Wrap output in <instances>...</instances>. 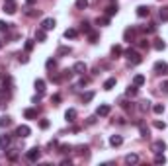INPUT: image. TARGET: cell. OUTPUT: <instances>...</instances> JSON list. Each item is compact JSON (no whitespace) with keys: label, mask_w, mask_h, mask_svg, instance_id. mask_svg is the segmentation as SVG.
I'll use <instances>...</instances> for the list:
<instances>
[{"label":"cell","mask_w":168,"mask_h":166,"mask_svg":"<svg viewBox=\"0 0 168 166\" xmlns=\"http://www.w3.org/2000/svg\"><path fill=\"white\" fill-rule=\"evenodd\" d=\"M125 55H127V59H129V63H131V64H139V63L143 61V59H141V55H139L137 51H133V49H127Z\"/></svg>","instance_id":"obj_1"},{"label":"cell","mask_w":168,"mask_h":166,"mask_svg":"<svg viewBox=\"0 0 168 166\" xmlns=\"http://www.w3.org/2000/svg\"><path fill=\"white\" fill-rule=\"evenodd\" d=\"M39 156H41V150H39L37 147L30 149V150H27V154H26V158H27L30 162H37V160H39Z\"/></svg>","instance_id":"obj_2"},{"label":"cell","mask_w":168,"mask_h":166,"mask_svg":"<svg viewBox=\"0 0 168 166\" xmlns=\"http://www.w3.org/2000/svg\"><path fill=\"white\" fill-rule=\"evenodd\" d=\"M152 69H155V73H158V74H166V73H168V64H166L164 61H156Z\"/></svg>","instance_id":"obj_3"},{"label":"cell","mask_w":168,"mask_h":166,"mask_svg":"<svg viewBox=\"0 0 168 166\" xmlns=\"http://www.w3.org/2000/svg\"><path fill=\"white\" fill-rule=\"evenodd\" d=\"M55 24H57V21H55L53 18H45V20L41 21V27H43L45 31H49V30H53V27H55Z\"/></svg>","instance_id":"obj_4"},{"label":"cell","mask_w":168,"mask_h":166,"mask_svg":"<svg viewBox=\"0 0 168 166\" xmlns=\"http://www.w3.org/2000/svg\"><path fill=\"white\" fill-rule=\"evenodd\" d=\"M72 73H76V74H84V73H86V64H84L82 61L74 63V67H72Z\"/></svg>","instance_id":"obj_5"},{"label":"cell","mask_w":168,"mask_h":166,"mask_svg":"<svg viewBox=\"0 0 168 166\" xmlns=\"http://www.w3.org/2000/svg\"><path fill=\"white\" fill-rule=\"evenodd\" d=\"M16 133H18V137H30V133H31V129L27 127V125H20V127L16 129Z\"/></svg>","instance_id":"obj_6"},{"label":"cell","mask_w":168,"mask_h":166,"mask_svg":"<svg viewBox=\"0 0 168 166\" xmlns=\"http://www.w3.org/2000/svg\"><path fill=\"white\" fill-rule=\"evenodd\" d=\"M164 149H166V143H164V141H155V143H152V150H155L156 154L162 153Z\"/></svg>","instance_id":"obj_7"},{"label":"cell","mask_w":168,"mask_h":166,"mask_svg":"<svg viewBox=\"0 0 168 166\" xmlns=\"http://www.w3.org/2000/svg\"><path fill=\"white\" fill-rule=\"evenodd\" d=\"M149 14H151L149 6H139V8H137V16H139V18H147Z\"/></svg>","instance_id":"obj_8"},{"label":"cell","mask_w":168,"mask_h":166,"mask_svg":"<svg viewBox=\"0 0 168 166\" xmlns=\"http://www.w3.org/2000/svg\"><path fill=\"white\" fill-rule=\"evenodd\" d=\"M121 143H123L121 135H112V137H109V145H112V147H119Z\"/></svg>","instance_id":"obj_9"},{"label":"cell","mask_w":168,"mask_h":166,"mask_svg":"<svg viewBox=\"0 0 168 166\" xmlns=\"http://www.w3.org/2000/svg\"><path fill=\"white\" fill-rule=\"evenodd\" d=\"M139 154H135V153H131V154H127L125 156V164H139Z\"/></svg>","instance_id":"obj_10"},{"label":"cell","mask_w":168,"mask_h":166,"mask_svg":"<svg viewBox=\"0 0 168 166\" xmlns=\"http://www.w3.org/2000/svg\"><path fill=\"white\" fill-rule=\"evenodd\" d=\"M4 12L6 14H16V2H4Z\"/></svg>","instance_id":"obj_11"},{"label":"cell","mask_w":168,"mask_h":166,"mask_svg":"<svg viewBox=\"0 0 168 166\" xmlns=\"http://www.w3.org/2000/svg\"><path fill=\"white\" fill-rule=\"evenodd\" d=\"M100 117H106V115H109V106L108 104H102L100 107H98V111H96Z\"/></svg>","instance_id":"obj_12"},{"label":"cell","mask_w":168,"mask_h":166,"mask_svg":"<svg viewBox=\"0 0 168 166\" xmlns=\"http://www.w3.org/2000/svg\"><path fill=\"white\" fill-rule=\"evenodd\" d=\"M35 90H37L39 94L45 92V80H43V78H37V80H35Z\"/></svg>","instance_id":"obj_13"},{"label":"cell","mask_w":168,"mask_h":166,"mask_svg":"<svg viewBox=\"0 0 168 166\" xmlns=\"http://www.w3.org/2000/svg\"><path fill=\"white\" fill-rule=\"evenodd\" d=\"M35 39H37V41H45L47 39V33H45V30H43V27H41V30H37V31H35Z\"/></svg>","instance_id":"obj_14"},{"label":"cell","mask_w":168,"mask_h":166,"mask_svg":"<svg viewBox=\"0 0 168 166\" xmlns=\"http://www.w3.org/2000/svg\"><path fill=\"white\" fill-rule=\"evenodd\" d=\"M65 117H67V121H74L76 119V110H72V107L67 110V111H65Z\"/></svg>","instance_id":"obj_15"},{"label":"cell","mask_w":168,"mask_h":166,"mask_svg":"<svg viewBox=\"0 0 168 166\" xmlns=\"http://www.w3.org/2000/svg\"><path fill=\"white\" fill-rule=\"evenodd\" d=\"M24 117H26V119H35V117H37V111L30 107V110H26V111H24Z\"/></svg>","instance_id":"obj_16"},{"label":"cell","mask_w":168,"mask_h":166,"mask_svg":"<svg viewBox=\"0 0 168 166\" xmlns=\"http://www.w3.org/2000/svg\"><path fill=\"white\" fill-rule=\"evenodd\" d=\"M76 35H78V31H76V30H72V27H69V30L65 31V37H67V39H74Z\"/></svg>","instance_id":"obj_17"},{"label":"cell","mask_w":168,"mask_h":166,"mask_svg":"<svg viewBox=\"0 0 168 166\" xmlns=\"http://www.w3.org/2000/svg\"><path fill=\"white\" fill-rule=\"evenodd\" d=\"M70 53H72L70 47H59V49H57V55H59V57H63V55H70Z\"/></svg>","instance_id":"obj_18"},{"label":"cell","mask_w":168,"mask_h":166,"mask_svg":"<svg viewBox=\"0 0 168 166\" xmlns=\"http://www.w3.org/2000/svg\"><path fill=\"white\" fill-rule=\"evenodd\" d=\"M133 84H135V86H143V84H145V76H143V74H135Z\"/></svg>","instance_id":"obj_19"},{"label":"cell","mask_w":168,"mask_h":166,"mask_svg":"<svg viewBox=\"0 0 168 166\" xmlns=\"http://www.w3.org/2000/svg\"><path fill=\"white\" fill-rule=\"evenodd\" d=\"M115 82H118L115 78H108V80L104 82V88H106V90H112L113 86H115Z\"/></svg>","instance_id":"obj_20"},{"label":"cell","mask_w":168,"mask_h":166,"mask_svg":"<svg viewBox=\"0 0 168 166\" xmlns=\"http://www.w3.org/2000/svg\"><path fill=\"white\" fill-rule=\"evenodd\" d=\"M139 133H141V137H149V127L145 123H139Z\"/></svg>","instance_id":"obj_21"},{"label":"cell","mask_w":168,"mask_h":166,"mask_svg":"<svg viewBox=\"0 0 168 166\" xmlns=\"http://www.w3.org/2000/svg\"><path fill=\"white\" fill-rule=\"evenodd\" d=\"M152 111H155L156 115L164 113V104H155V106H152Z\"/></svg>","instance_id":"obj_22"},{"label":"cell","mask_w":168,"mask_h":166,"mask_svg":"<svg viewBox=\"0 0 168 166\" xmlns=\"http://www.w3.org/2000/svg\"><path fill=\"white\" fill-rule=\"evenodd\" d=\"M10 141H12V139H10L8 135H2V137H0V147H8Z\"/></svg>","instance_id":"obj_23"},{"label":"cell","mask_w":168,"mask_h":166,"mask_svg":"<svg viewBox=\"0 0 168 166\" xmlns=\"http://www.w3.org/2000/svg\"><path fill=\"white\" fill-rule=\"evenodd\" d=\"M76 8L78 10H86L88 8V0H76Z\"/></svg>","instance_id":"obj_24"},{"label":"cell","mask_w":168,"mask_h":166,"mask_svg":"<svg viewBox=\"0 0 168 166\" xmlns=\"http://www.w3.org/2000/svg\"><path fill=\"white\" fill-rule=\"evenodd\" d=\"M121 53H123L121 45H113V47H112V55H113V57H119Z\"/></svg>","instance_id":"obj_25"},{"label":"cell","mask_w":168,"mask_h":166,"mask_svg":"<svg viewBox=\"0 0 168 166\" xmlns=\"http://www.w3.org/2000/svg\"><path fill=\"white\" fill-rule=\"evenodd\" d=\"M106 14H108V16H115V14H118V6H108Z\"/></svg>","instance_id":"obj_26"},{"label":"cell","mask_w":168,"mask_h":166,"mask_svg":"<svg viewBox=\"0 0 168 166\" xmlns=\"http://www.w3.org/2000/svg\"><path fill=\"white\" fill-rule=\"evenodd\" d=\"M164 162H166V156H164L162 153H158L156 158H155V164H164Z\"/></svg>","instance_id":"obj_27"},{"label":"cell","mask_w":168,"mask_h":166,"mask_svg":"<svg viewBox=\"0 0 168 166\" xmlns=\"http://www.w3.org/2000/svg\"><path fill=\"white\" fill-rule=\"evenodd\" d=\"M80 30H82L84 33H90L92 30H90V24H88V21H82V24H80Z\"/></svg>","instance_id":"obj_28"},{"label":"cell","mask_w":168,"mask_h":166,"mask_svg":"<svg viewBox=\"0 0 168 166\" xmlns=\"http://www.w3.org/2000/svg\"><path fill=\"white\" fill-rule=\"evenodd\" d=\"M160 20H162V21H168V8H162V10H160Z\"/></svg>","instance_id":"obj_29"},{"label":"cell","mask_w":168,"mask_h":166,"mask_svg":"<svg viewBox=\"0 0 168 166\" xmlns=\"http://www.w3.org/2000/svg\"><path fill=\"white\" fill-rule=\"evenodd\" d=\"M127 96H137V86H135V84L127 88Z\"/></svg>","instance_id":"obj_30"},{"label":"cell","mask_w":168,"mask_h":166,"mask_svg":"<svg viewBox=\"0 0 168 166\" xmlns=\"http://www.w3.org/2000/svg\"><path fill=\"white\" fill-rule=\"evenodd\" d=\"M164 47H166V45H164V41H160V39H158V41H155V49H156V51H162Z\"/></svg>","instance_id":"obj_31"},{"label":"cell","mask_w":168,"mask_h":166,"mask_svg":"<svg viewBox=\"0 0 168 166\" xmlns=\"http://www.w3.org/2000/svg\"><path fill=\"white\" fill-rule=\"evenodd\" d=\"M88 39H90V43H96V41H98V33H96V31H90V33H88Z\"/></svg>","instance_id":"obj_32"},{"label":"cell","mask_w":168,"mask_h":166,"mask_svg":"<svg viewBox=\"0 0 168 166\" xmlns=\"http://www.w3.org/2000/svg\"><path fill=\"white\" fill-rule=\"evenodd\" d=\"M10 117H8V115H6V117H0V127H4V125H10Z\"/></svg>","instance_id":"obj_33"},{"label":"cell","mask_w":168,"mask_h":166,"mask_svg":"<svg viewBox=\"0 0 168 166\" xmlns=\"http://www.w3.org/2000/svg\"><path fill=\"white\" fill-rule=\"evenodd\" d=\"M109 24V18H98V26H108Z\"/></svg>","instance_id":"obj_34"},{"label":"cell","mask_w":168,"mask_h":166,"mask_svg":"<svg viewBox=\"0 0 168 166\" xmlns=\"http://www.w3.org/2000/svg\"><path fill=\"white\" fill-rule=\"evenodd\" d=\"M135 37V30H127L125 31V39H133Z\"/></svg>","instance_id":"obj_35"},{"label":"cell","mask_w":168,"mask_h":166,"mask_svg":"<svg viewBox=\"0 0 168 166\" xmlns=\"http://www.w3.org/2000/svg\"><path fill=\"white\" fill-rule=\"evenodd\" d=\"M155 127H156V129H162V131H164V129H166V123H164V121H155Z\"/></svg>","instance_id":"obj_36"},{"label":"cell","mask_w":168,"mask_h":166,"mask_svg":"<svg viewBox=\"0 0 168 166\" xmlns=\"http://www.w3.org/2000/svg\"><path fill=\"white\" fill-rule=\"evenodd\" d=\"M8 27H10V24H6V21H2V20H0V31H6Z\"/></svg>","instance_id":"obj_37"},{"label":"cell","mask_w":168,"mask_h":166,"mask_svg":"<svg viewBox=\"0 0 168 166\" xmlns=\"http://www.w3.org/2000/svg\"><path fill=\"white\" fill-rule=\"evenodd\" d=\"M139 47H141V49H147V47H149V41H147V39H141V41H139Z\"/></svg>","instance_id":"obj_38"},{"label":"cell","mask_w":168,"mask_h":166,"mask_svg":"<svg viewBox=\"0 0 168 166\" xmlns=\"http://www.w3.org/2000/svg\"><path fill=\"white\" fill-rule=\"evenodd\" d=\"M160 90H162L164 94H168V80H164L162 84H160Z\"/></svg>","instance_id":"obj_39"},{"label":"cell","mask_w":168,"mask_h":166,"mask_svg":"<svg viewBox=\"0 0 168 166\" xmlns=\"http://www.w3.org/2000/svg\"><path fill=\"white\" fill-rule=\"evenodd\" d=\"M39 127H41V129H47V127H49V121H47V119H41V121H39Z\"/></svg>","instance_id":"obj_40"},{"label":"cell","mask_w":168,"mask_h":166,"mask_svg":"<svg viewBox=\"0 0 168 166\" xmlns=\"http://www.w3.org/2000/svg\"><path fill=\"white\" fill-rule=\"evenodd\" d=\"M92 98H94V94H92V92H88V94H84V98H82V100H84V102H90Z\"/></svg>","instance_id":"obj_41"},{"label":"cell","mask_w":168,"mask_h":166,"mask_svg":"<svg viewBox=\"0 0 168 166\" xmlns=\"http://www.w3.org/2000/svg\"><path fill=\"white\" fill-rule=\"evenodd\" d=\"M59 150H61V153H69L70 147H69V145H61V147H59Z\"/></svg>","instance_id":"obj_42"},{"label":"cell","mask_w":168,"mask_h":166,"mask_svg":"<svg viewBox=\"0 0 168 166\" xmlns=\"http://www.w3.org/2000/svg\"><path fill=\"white\" fill-rule=\"evenodd\" d=\"M33 49V41H26V51H31Z\"/></svg>","instance_id":"obj_43"},{"label":"cell","mask_w":168,"mask_h":166,"mask_svg":"<svg viewBox=\"0 0 168 166\" xmlns=\"http://www.w3.org/2000/svg\"><path fill=\"white\" fill-rule=\"evenodd\" d=\"M149 110V102H143L141 104V111H147Z\"/></svg>","instance_id":"obj_44"},{"label":"cell","mask_w":168,"mask_h":166,"mask_svg":"<svg viewBox=\"0 0 168 166\" xmlns=\"http://www.w3.org/2000/svg\"><path fill=\"white\" fill-rule=\"evenodd\" d=\"M51 100H53V102L57 104V102H61V96H59V94H55V96H53V98H51Z\"/></svg>","instance_id":"obj_45"},{"label":"cell","mask_w":168,"mask_h":166,"mask_svg":"<svg viewBox=\"0 0 168 166\" xmlns=\"http://www.w3.org/2000/svg\"><path fill=\"white\" fill-rule=\"evenodd\" d=\"M47 67H49V69H51V67H55V61H53V59H49V61H47Z\"/></svg>","instance_id":"obj_46"},{"label":"cell","mask_w":168,"mask_h":166,"mask_svg":"<svg viewBox=\"0 0 168 166\" xmlns=\"http://www.w3.org/2000/svg\"><path fill=\"white\" fill-rule=\"evenodd\" d=\"M26 2H27V4L31 6V4H35V2H37V0H26Z\"/></svg>","instance_id":"obj_47"},{"label":"cell","mask_w":168,"mask_h":166,"mask_svg":"<svg viewBox=\"0 0 168 166\" xmlns=\"http://www.w3.org/2000/svg\"><path fill=\"white\" fill-rule=\"evenodd\" d=\"M4 2H12V0H4Z\"/></svg>","instance_id":"obj_48"},{"label":"cell","mask_w":168,"mask_h":166,"mask_svg":"<svg viewBox=\"0 0 168 166\" xmlns=\"http://www.w3.org/2000/svg\"><path fill=\"white\" fill-rule=\"evenodd\" d=\"M0 47H2V41H0Z\"/></svg>","instance_id":"obj_49"}]
</instances>
